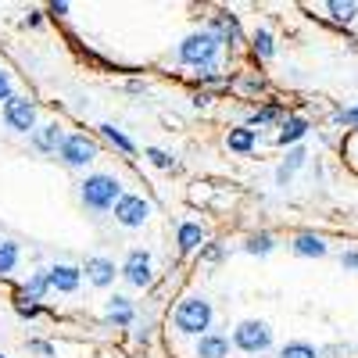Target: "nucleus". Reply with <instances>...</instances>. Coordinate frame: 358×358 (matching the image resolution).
<instances>
[{
  "label": "nucleus",
  "mask_w": 358,
  "mask_h": 358,
  "mask_svg": "<svg viewBox=\"0 0 358 358\" xmlns=\"http://www.w3.org/2000/svg\"><path fill=\"white\" fill-rule=\"evenodd\" d=\"M219 54H222V43H219L212 33H208V29H197V33H190L183 43L176 47L179 65L194 69V76L219 72Z\"/></svg>",
  "instance_id": "nucleus-1"
},
{
  "label": "nucleus",
  "mask_w": 358,
  "mask_h": 358,
  "mask_svg": "<svg viewBox=\"0 0 358 358\" xmlns=\"http://www.w3.org/2000/svg\"><path fill=\"white\" fill-rule=\"evenodd\" d=\"M212 301H204V297L190 294L183 297L176 308H172V326H176V334H183V337H204V334H212Z\"/></svg>",
  "instance_id": "nucleus-2"
},
{
  "label": "nucleus",
  "mask_w": 358,
  "mask_h": 358,
  "mask_svg": "<svg viewBox=\"0 0 358 358\" xmlns=\"http://www.w3.org/2000/svg\"><path fill=\"white\" fill-rule=\"evenodd\" d=\"M122 183H118L115 176H108V172H94V176H86L83 183H79V197H83V204L90 208V212H97V215H104V212H115V204L122 201Z\"/></svg>",
  "instance_id": "nucleus-3"
},
{
  "label": "nucleus",
  "mask_w": 358,
  "mask_h": 358,
  "mask_svg": "<svg viewBox=\"0 0 358 358\" xmlns=\"http://www.w3.org/2000/svg\"><path fill=\"white\" fill-rule=\"evenodd\" d=\"M233 348H241L244 355H262V351L273 348V330H268L262 319H244L233 330Z\"/></svg>",
  "instance_id": "nucleus-4"
},
{
  "label": "nucleus",
  "mask_w": 358,
  "mask_h": 358,
  "mask_svg": "<svg viewBox=\"0 0 358 358\" xmlns=\"http://www.w3.org/2000/svg\"><path fill=\"white\" fill-rule=\"evenodd\" d=\"M97 155H101L97 140L86 136V133H69L62 151H57V158H62L65 165H72V169H86L90 162H97Z\"/></svg>",
  "instance_id": "nucleus-5"
},
{
  "label": "nucleus",
  "mask_w": 358,
  "mask_h": 358,
  "mask_svg": "<svg viewBox=\"0 0 358 358\" xmlns=\"http://www.w3.org/2000/svg\"><path fill=\"white\" fill-rule=\"evenodd\" d=\"M118 276H122L129 287L143 290V287H151L155 273H151V251H143V248H133L122 262V268H118Z\"/></svg>",
  "instance_id": "nucleus-6"
},
{
  "label": "nucleus",
  "mask_w": 358,
  "mask_h": 358,
  "mask_svg": "<svg viewBox=\"0 0 358 358\" xmlns=\"http://www.w3.org/2000/svg\"><path fill=\"white\" fill-rule=\"evenodd\" d=\"M4 126H8L11 133L33 136V133H36V104L25 101V97H11V101L4 104Z\"/></svg>",
  "instance_id": "nucleus-7"
},
{
  "label": "nucleus",
  "mask_w": 358,
  "mask_h": 358,
  "mask_svg": "<svg viewBox=\"0 0 358 358\" xmlns=\"http://www.w3.org/2000/svg\"><path fill=\"white\" fill-rule=\"evenodd\" d=\"M147 219H151V201H143L136 194H122V201L115 204V222L126 229H140Z\"/></svg>",
  "instance_id": "nucleus-8"
},
{
  "label": "nucleus",
  "mask_w": 358,
  "mask_h": 358,
  "mask_svg": "<svg viewBox=\"0 0 358 358\" xmlns=\"http://www.w3.org/2000/svg\"><path fill=\"white\" fill-rule=\"evenodd\" d=\"M208 33H212L222 47L229 43V47H236L244 40V33H241V22H236V15H229V11H215L212 18H208Z\"/></svg>",
  "instance_id": "nucleus-9"
},
{
  "label": "nucleus",
  "mask_w": 358,
  "mask_h": 358,
  "mask_svg": "<svg viewBox=\"0 0 358 358\" xmlns=\"http://www.w3.org/2000/svg\"><path fill=\"white\" fill-rule=\"evenodd\" d=\"M47 283H50V290H57V294H76L79 290V283H83V268H76V265H50L47 268Z\"/></svg>",
  "instance_id": "nucleus-10"
},
{
  "label": "nucleus",
  "mask_w": 358,
  "mask_h": 358,
  "mask_svg": "<svg viewBox=\"0 0 358 358\" xmlns=\"http://www.w3.org/2000/svg\"><path fill=\"white\" fill-rule=\"evenodd\" d=\"M65 126L62 122H47V126H36V133H33V147L40 155H57L62 151V143H65Z\"/></svg>",
  "instance_id": "nucleus-11"
},
{
  "label": "nucleus",
  "mask_w": 358,
  "mask_h": 358,
  "mask_svg": "<svg viewBox=\"0 0 358 358\" xmlns=\"http://www.w3.org/2000/svg\"><path fill=\"white\" fill-rule=\"evenodd\" d=\"M86 280L94 283V287H101V290H108L111 283H115V276H118V268H115V262L111 258H104V255H94V258H86Z\"/></svg>",
  "instance_id": "nucleus-12"
},
{
  "label": "nucleus",
  "mask_w": 358,
  "mask_h": 358,
  "mask_svg": "<svg viewBox=\"0 0 358 358\" xmlns=\"http://www.w3.org/2000/svg\"><path fill=\"white\" fill-rule=\"evenodd\" d=\"M176 244H179V255H194L208 244V233L201 222H179L176 229Z\"/></svg>",
  "instance_id": "nucleus-13"
},
{
  "label": "nucleus",
  "mask_w": 358,
  "mask_h": 358,
  "mask_svg": "<svg viewBox=\"0 0 358 358\" xmlns=\"http://www.w3.org/2000/svg\"><path fill=\"white\" fill-rule=\"evenodd\" d=\"M104 319L115 322V326H133V322H136V308H133L129 297L111 294V297H108V305H104Z\"/></svg>",
  "instance_id": "nucleus-14"
},
{
  "label": "nucleus",
  "mask_w": 358,
  "mask_h": 358,
  "mask_svg": "<svg viewBox=\"0 0 358 358\" xmlns=\"http://www.w3.org/2000/svg\"><path fill=\"white\" fill-rule=\"evenodd\" d=\"M308 129H312V126H308V118H305V115H287L283 122H280L276 143H280V147H294L297 140H305Z\"/></svg>",
  "instance_id": "nucleus-15"
},
{
  "label": "nucleus",
  "mask_w": 358,
  "mask_h": 358,
  "mask_svg": "<svg viewBox=\"0 0 358 358\" xmlns=\"http://www.w3.org/2000/svg\"><path fill=\"white\" fill-rule=\"evenodd\" d=\"M197 358H229V337L226 334H204L201 341H197V351H194Z\"/></svg>",
  "instance_id": "nucleus-16"
},
{
  "label": "nucleus",
  "mask_w": 358,
  "mask_h": 358,
  "mask_svg": "<svg viewBox=\"0 0 358 358\" xmlns=\"http://www.w3.org/2000/svg\"><path fill=\"white\" fill-rule=\"evenodd\" d=\"M290 248H294L297 258H322L326 255V241H322L319 233H297Z\"/></svg>",
  "instance_id": "nucleus-17"
},
{
  "label": "nucleus",
  "mask_w": 358,
  "mask_h": 358,
  "mask_svg": "<svg viewBox=\"0 0 358 358\" xmlns=\"http://www.w3.org/2000/svg\"><path fill=\"white\" fill-rule=\"evenodd\" d=\"M226 147H229V151H236V155H251L255 147H258V133L248 129V126H236V129L226 133Z\"/></svg>",
  "instance_id": "nucleus-18"
},
{
  "label": "nucleus",
  "mask_w": 358,
  "mask_h": 358,
  "mask_svg": "<svg viewBox=\"0 0 358 358\" xmlns=\"http://www.w3.org/2000/svg\"><path fill=\"white\" fill-rule=\"evenodd\" d=\"M305 158H308V151H305V147H290V151H287V158H283V162H280V169H276V183H280V187H287L290 179H294V172L305 165Z\"/></svg>",
  "instance_id": "nucleus-19"
},
{
  "label": "nucleus",
  "mask_w": 358,
  "mask_h": 358,
  "mask_svg": "<svg viewBox=\"0 0 358 358\" xmlns=\"http://www.w3.org/2000/svg\"><path fill=\"white\" fill-rule=\"evenodd\" d=\"M47 294H50V283H47V268H43V273H33V276L25 280L18 301H33V305H36V301H43Z\"/></svg>",
  "instance_id": "nucleus-20"
},
{
  "label": "nucleus",
  "mask_w": 358,
  "mask_h": 358,
  "mask_svg": "<svg viewBox=\"0 0 358 358\" xmlns=\"http://www.w3.org/2000/svg\"><path fill=\"white\" fill-rule=\"evenodd\" d=\"M97 133L111 143V147H118V151H122V155H136V143L122 133V129H115L111 122H104V126H97Z\"/></svg>",
  "instance_id": "nucleus-21"
},
{
  "label": "nucleus",
  "mask_w": 358,
  "mask_h": 358,
  "mask_svg": "<svg viewBox=\"0 0 358 358\" xmlns=\"http://www.w3.org/2000/svg\"><path fill=\"white\" fill-rule=\"evenodd\" d=\"M280 118H283V108H280V104H265V108H255V111L248 115V129H255V133H258V126L280 122Z\"/></svg>",
  "instance_id": "nucleus-22"
},
{
  "label": "nucleus",
  "mask_w": 358,
  "mask_h": 358,
  "mask_svg": "<svg viewBox=\"0 0 358 358\" xmlns=\"http://www.w3.org/2000/svg\"><path fill=\"white\" fill-rule=\"evenodd\" d=\"M251 50L262 57V62H268V57L276 54V40H273V33H268V29H255V33H251Z\"/></svg>",
  "instance_id": "nucleus-23"
},
{
  "label": "nucleus",
  "mask_w": 358,
  "mask_h": 358,
  "mask_svg": "<svg viewBox=\"0 0 358 358\" xmlns=\"http://www.w3.org/2000/svg\"><path fill=\"white\" fill-rule=\"evenodd\" d=\"M244 251L248 255H268V251H276V236L273 233H251L248 241H244Z\"/></svg>",
  "instance_id": "nucleus-24"
},
{
  "label": "nucleus",
  "mask_w": 358,
  "mask_h": 358,
  "mask_svg": "<svg viewBox=\"0 0 358 358\" xmlns=\"http://www.w3.org/2000/svg\"><path fill=\"white\" fill-rule=\"evenodd\" d=\"M18 244L15 241H0V276H11L15 265H18Z\"/></svg>",
  "instance_id": "nucleus-25"
},
{
  "label": "nucleus",
  "mask_w": 358,
  "mask_h": 358,
  "mask_svg": "<svg viewBox=\"0 0 358 358\" xmlns=\"http://www.w3.org/2000/svg\"><path fill=\"white\" fill-rule=\"evenodd\" d=\"M326 11H330V18L334 22H355V15H358V4L355 0H330V4H326Z\"/></svg>",
  "instance_id": "nucleus-26"
},
{
  "label": "nucleus",
  "mask_w": 358,
  "mask_h": 358,
  "mask_svg": "<svg viewBox=\"0 0 358 358\" xmlns=\"http://www.w3.org/2000/svg\"><path fill=\"white\" fill-rule=\"evenodd\" d=\"M280 358H319V351H315V344H308V341H287V344L280 348Z\"/></svg>",
  "instance_id": "nucleus-27"
},
{
  "label": "nucleus",
  "mask_w": 358,
  "mask_h": 358,
  "mask_svg": "<svg viewBox=\"0 0 358 358\" xmlns=\"http://www.w3.org/2000/svg\"><path fill=\"white\" fill-rule=\"evenodd\" d=\"M143 158L151 162V165H158V169H176L172 155H169V151H162V147H147V151H143Z\"/></svg>",
  "instance_id": "nucleus-28"
},
{
  "label": "nucleus",
  "mask_w": 358,
  "mask_h": 358,
  "mask_svg": "<svg viewBox=\"0 0 358 358\" xmlns=\"http://www.w3.org/2000/svg\"><path fill=\"white\" fill-rule=\"evenodd\" d=\"M11 97H15V83H11V76L4 69H0V104H8Z\"/></svg>",
  "instance_id": "nucleus-29"
},
{
  "label": "nucleus",
  "mask_w": 358,
  "mask_h": 358,
  "mask_svg": "<svg viewBox=\"0 0 358 358\" xmlns=\"http://www.w3.org/2000/svg\"><path fill=\"white\" fill-rule=\"evenodd\" d=\"M334 122H337V126H355V129H358V104L348 108V111H337V115H334Z\"/></svg>",
  "instance_id": "nucleus-30"
},
{
  "label": "nucleus",
  "mask_w": 358,
  "mask_h": 358,
  "mask_svg": "<svg viewBox=\"0 0 358 358\" xmlns=\"http://www.w3.org/2000/svg\"><path fill=\"white\" fill-rule=\"evenodd\" d=\"M15 312H18L22 319H36L43 308H40V305H33V301H18V305H15Z\"/></svg>",
  "instance_id": "nucleus-31"
},
{
  "label": "nucleus",
  "mask_w": 358,
  "mask_h": 358,
  "mask_svg": "<svg viewBox=\"0 0 358 358\" xmlns=\"http://www.w3.org/2000/svg\"><path fill=\"white\" fill-rule=\"evenodd\" d=\"M341 265H344V268H351V273H358V248L344 251V255H341Z\"/></svg>",
  "instance_id": "nucleus-32"
},
{
  "label": "nucleus",
  "mask_w": 358,
  "mask_h": 358,
  "mask_svg": "<svg viewBox=\"0 0 358 358\" xmlns=\"http://www.w3.org/2000/svg\"><path fill=\"white\" fill-rule=\"evenodd\" d=\"M201 258H204V262H219V258H222V248H219V244H204V248H201Z\"/></svg>",
  "instance_id": "nucleus-33"
},
{
  "label": "nucleus",
  "mask_w": 358,
  "mask_h": 358,
  "mask_svg": "<svg viewBox=\"0 0 358 358\" xmlns=\"http://www.w3.org/2000/svg\"><path fill=\"white\" fill-rule=\"evenodd\" d=\"M29 351H36V355H43V358H54V348H50L47 341H29Z\"/></svg>",
  "instance_id": "nucleus-34"
},
{
  "label": "nucleus",
  "mask_w": 358,
  "mask_h": 358,
  "mask_svg": "<svg viewBox=\"0 0 358 358\" xmlns=\"http://www.w3.org/2000/svg\"><path fill=\"white\" fill-rule=\"evenodd\" d=\"M40 22H43V11H29V15H25V25H29V29H36Z\"/></svg>",
  "instance_id": "nucleus-35"
},
{
  "label": "nucleus",
  "mask_w": 358,
  "mask_h": 358,
  "mask_svg": "<svg viewBox=\"0 0 358 358\" xmlns=\"http://www.w3.org/2000/svg\"><path fill=\"white\" fill-rule=\"evenodd\" d=\"M50 15L54 18H65L69 15V4H65V0H62V4H50Z\"/></svg>",
  "instance_id": "nucleus-36"
},
{
  "label": "nucleus",
  "mask_w": 358,
  "mask_h": 358,
  "mask_svg": "<svg viewBox=\"0 0 358 358\" xmlns=\"http://www.w3.org/2000/svg\"><path fill=\"white\" fill-rule=\"evenodd\" d=\"M126 90H129V94H143V90H147V83H140V79H129V83H126Z\"/></svg>",
  "instance_id": "nucleus-37"
},
{
  "label": "nucleus",
  "mask_w": 358,
  "mask_h": 358,
  "mask_svg": "<svg viewBox=\"0 0 358 358\" xmlns=\"http://www.w3.org/2000/svg\"><path fill=\"white\" fill-rule=\"evenodd\" d=\"M265 83L262 79H244V90H248V94H258V90H262Z\"/></svg>",
  "instance_id": "nucleus-38"
},
{
  "label": "nucleus",
  "mask_w": 358,
  "mask_h": 358,
  "mask_svg": "<svg viewBox=\"0 0 358 358\" xmlns=\"http://www.w3.org/2000/svg\"><path fill=\"white\" fill-rule=\"evenodd\" d=\"M208 101H212V94H204V90H201V94H194V104H197V108L208 104Z\"/></svg>",
  "instance_id": "nucleus-39"
},
{
  "label": "nucleus",
  "mask_w": 358,
  "mask_h": 358,
  "mask_svg": "<svg viewBox=\"0 0 358 358\" xmlns=\"http://www.w3.org/2000/svg\"><path fill=\"white\" fill-rule=\"evenodd\" d=\"M0 358H8V355H0Z\"/></svg>",
  "instance_id": "nucleus-40"
}]
</instances>
